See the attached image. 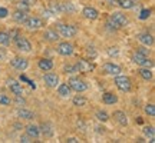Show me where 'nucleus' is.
<instances>
[{
	"mask_svg": "<svg viewBox=\"0 0 155 143\" xmlns=\"http://www.w3.org/2000/svg\"><path fill=\"white\" fill-rule=\"evenodd\" d=\"M138 52L139 53H142V55H148V53H150V49H145V47H138Z\"/></svg>",
	"mask_w": 155,
	"mask_h": 143,
	"instance_id": "obj_41",
	"label": "nucleus"
},
{
	"mask_svg": "<svg viewBox=\"0 0 155 143\" xmlns=\"http://www.w3.org/2000/svg\"><path fill=\"white\" fill-rule=\"evenodd\" d=\"M15 44H16V47L20 50V52H30V50H32L30 42H29L25 36H22V34H17L16 37H15Z\"/></svg>",
	"mask_w": 155,
	"mask_h": 143,
	"instance_id": "obj_3",
	"label": "nucleus"
},
{
	"mask_svg": "<svg viewBox=\"0 0 155 143\" xmlns=\"http://www.w3.org/2000/svg\"><path fill=\"white\" fill-rule=\"evenodd\" d=\"M17 115H19V117H22V119H26V120H32L35 117V115L30 112V110H26V109H20L19 112H17Z\"/></svg>",
	"mask_w": 155,
	"mask_h": 143,
	"instance_id": "obj_23",
	"label": "nucleus"
},
{
	"mask_svg": "<svg viewBox=\"0 0 155 143\" xmlns=\"http://www.w3.org/2000/svg\"><path fill=\"white\" fill-rule=\"evenodd\" d=\"M58 53L62 56H71L73 53V46L68 42H62L58 46Z\"/></svg>",
	"mask_w": 155,
	"mask_h": 143,
	"instance_id": "obj_11",
	"label": "nucleus"
},
{
	"mask_svg": "<svg viewBox=\"0 0 155 143\" xmlns=\"http://www.w3.org/2000/svg\"><path fill=\"white\" fill-rule=\"evenodd\" d=\"M13 19L17 23H25V20L28 19V14H26V11H23V10H16L13 13Z\"/></svg>",
	"mask_w": 155,
	"mask_h": 143,
	"instance_id": "obj_21",
	"label": "nucleus"
},
{
	"mask_svg": "<svg viewBox=\"0 0 155 143\" xmlns=\"http://www.w3.org/2000/svg\"><path fill=\"white\" fill-rule=\"evenodd\" d=\"M82 14L89 20H96L99 17V11L96 10L95 7H85L82 11Z\"/></svg>",
	"mask_w": 155,
	"mask_h": 143,
	"instance_id": "obj_14",
	"label": "nucleus"
},
{
	"mask_svg": "<svg viewBox=\"0 0 155 143\" xmlns=\"http://www.w3.org/2000/svg\"><path fill=\"white\" fill-rule=\"evenodd\" d=\"M7 14H9V10H7L6 7H0V19L7 17Z\"/></svg>",
	"mask_w": 155,
	"mask_h": 143,
	"instance_id": "obj_38",
	"label": "nucleus"
},
{
	"mask_svg": "<svg viewBox=\"0 0 155 143\" xmlns=\"http://www.w3.org/2000/svg\"><path fill=\"white\" fill-rule=\"evenodd\" d=\"M43 37L46 39V40H50V42H56V40L59 39V34L56 33L55 30H46Z\"/></svg>",
	"mask_w": 155,
	"mask_h": 143,
	"instance_id": "obj_25",
	"label": "nucleus"
},
{
	"mask_svg": "<svg viewBox=\"0 0 155 143\" xmlns=\"http://www.w3.org/2000/svg\"><path fill=\"white\" fill-rule=\"evenodd\" d=\"M108 24L112 26L114 29H121L128 24V17L124 13H121V11H114L111 16H109Z\"/></svg>",
	"mask_w": 155,
	"mask_h": 143,
	"instance_id": "obj_1",
	"label": "nucleus"
},
{
	"mask_svg": "<svg viewBox=\"0 0 155 143\" xmlns=\"http://www.w3.org/2000/svg\"><path fill=\"white\" fill-rule=\"evenodd\" d=\"M9 43H10V36H9V33H6V32H0V44L7 46Z\"/></svg>",
	"mask_w": 155,
	"mask_h": 143,
	"instance_id": "obj_28",
	"label": "nucleus"
},
{
	"mask_svg": "<svg viewBox=\"0 0 155 143\" xmlns=\"http://www.w3.org/2000/svg\"><path fill=\"white\" fill-rule=\"evenodd\" d=\"M58 93L61 94L62 97H68L69 94L72 93V89L68 83H62V84H58Z\"/></svg>",
	"mask_w": 155,
	"mask_h": 143,
	"instance_id": "obj_15",
	"label": "nucleus"
},
{
	"mask_svg": "<svg viewBox=\"0 0 155 143\" xmlns=\"http://www.w3.org/2000/svg\"><path fill=\"white\" fill-rule=\"evenodd\" d=\"M114 117H115V120L121 125V126H127L128 125V119H127V115L121 112V110H116L114 112Z\"/></svg>",
	"mask_w": 155,
	"mask_h": 143,
	"instance_id": "obj_16",
	"label": "nucleus"
},
{
	"mask_svg": "<svg viewBox=\"0 0 155 143\" xmlns=\"http://www.w3.org/2000/svg\"><path fill=\"white\" fill-rule=\"evenodd\" d=\"M59 9L61 11H75V6L69 2H65V3H59Z\"/></svg>",
	"mask_w": 155,
	"mask_h": 143,
	"instance_id": "obj_27",
	"label": "nucleus"
},
{
	"mask_svg": "<svg viewBox=\"0 0 155 143\" xmlns=\"http://www.w3.org/2000/svg\"><path fill=\"white\" fill-rule=\"evenodd\" d=\"M96 117L99 119L101 122H106L108 119H109V116H108V113L106 112H102V110H99V112H96Z\"/></svg>",
	"mask_w": 155,
	"mask_h": 143,
	"instance_id": "obj_31",
	"label": "nucleus"
},
{
	"mask_svg": "<svg viewBox=\"0 0 155 143\" xmlns=\"http://www.w3.org/2000/svg\"><path fill=\"white\" fill-rule=\"evenodd\" d=\"M29 9H30V5H29V3H26L25 0H22V2H19V3H17V10L28 11Z\"/></svg>",
	"mask_w": 155,
	"mask_h": 143,
	"instance_id": "obj_29",
	"label": "nucleus"
},
{
	"mask_svg": "<svg viewBox=\"0 0 155 143\" xmlns=\"http://www.w3.org/2000/svg\"><path fill=\"white\" fill-rule=\"evenodd\" d=\"M72 102H73V105L78 106V107H83V106L88 105V99H86V97H83V96H79V94L73 97Z\"/></svg>",
	"mask_w": 155,
	"mask_h": 143,
	"instance_id": "obj_22",
	"label": "nucleus"
},
{
	"mask_svg": "<svg viewBox=\"0 0 155 143\" xmlns=\"http://www.w3.org/2000/svg\"><path fill=\"white\" fill-rule=\"evenodd\" d=\"M43 80L49 87H56L59 84V76L55 73H46L43 76Z\"/></svg>",
	"mask_w": 155,
	"mask_h": 143,
	"instance_id": "obj_12",
	"label": "nucleus"
},
{
	"mask_svg": "<svg viewBox=\"0 0 155 143\" xmlns=\"http://www.w3.org/2000/svg\"><path fill=\"white\" fill-rule=\"evenodd\" d=\"M102 100H104V103H105V105H114V103H116V102H118V96L108 92V93L104 94Z\"/></svg>",
	"mask_w": 155,
	"mask_h": 143,
	"instance_id": "obj_19",
	"label": "nucleus"
},
{
	"mask_svg": "<svg viewBox=\"0 0 155 143\" xmlns=\"http://www.w3.org/2000/svg\"><path fill=\"white\" fill-rule=\"evenodd\" d=\"M25 24H26L29 29H40L45 26L43 20L39 19V17H28V19L25 20Z\"/></svg>",
	"mask_w": 155,
	"mask_h": 143,
	"instance_id": "obj_10",
	"label": "nucleus"
},
{
	"mask_svg": "<svg viewBox=\"0 0 155 143\" xmlns=\"http://www.w3.org/2000/svg\"><path fill=\"white\" fill-rule=\"evenodd\" d=\"M20 80H23V82H26L29 84V86H30V87H33V89H36V84H35V82L33 80H30V79H28V77L25 76V75H22V76H20Z\"/></svg>",
	"mask_w": 155,
	"mask_h": 143,
	"instance_id": "obj_37",
	"label": "nucleus"
},
{
	"mask_svg": "<svg viewBox=\"0 0 155 143\" xmlns=\"http://www.w3.org/2000/svg\"><path fill=\"white\" fill-rule=\"evenodd\" d=\"M150 16H151V9H144V10H141V13H139V19L141 20H147Z\"/></svg>",
	"mask_w": 155,
	"mask_h": 143,
	"instance_id": "obj_33",
	"label": "nucleus"
},
{
	"mask_svg": "<svg viewBox=\"0 0 155 143\" xmlns=\"http://www.w3.org/2000/svg\"><path fill=\"white\" fill-rule=\"evenodd\" d=\"M7 87L12 90V93L15 94V96H22L23 94V89H22V84L15 80V79H9L7 80Z\"/></svg>",
	"mask_w": 155,
	"mask_h": 143,
	"instance_id": "obj_7",
	"label": "nucleus"
},
{
	"mask_svg": "<svg viewBox=\"0 0 155 143\" xmlns=\"http://www.w3.org/2000/svg\"><path fill=\"white\" fill-rule=\"evenodd\" d=\"M144 133L147 135V136H150V139L155 138V130L152 126H145L144 127Z\"/></svg>",
	"mask_w": 155,
	"mask_h": 143,
	"instance_id": "obj_30",
	"label": "nucleus"
},
{
	"mask_svg": "<svg viewBox=\"0 0 155 143\" xmlns=\"http://www.w3.org/2000/svg\"><path fill=\"white\" fill-rule=\"evenodd\" d=\"M139 75H141V77H142L144 80H151V79H152V72H151L150 67H142V69L139 70Z\"/></svg>",
	"mask_w": 155,
	"mask_h": 143,
	"instance_id": "obj_24",
	"label": "nucleus"
},
{
	"mask_svg": "<svg viewBox=\"0 0 155 143\" xmlns=\"http://www.w3.org/2000/svg\"><path fill=\"white\" fill-rule=\"evenodd\" d=\"M10 65L16 70H20V72H25L26 69H28V66H29V63H28V60L26 59H23V57H15L13 60H10Z\"/></svg>",
	"mask_w": 155,
	"mask_h": 143,
	"instance_id": "obj_9",
	"label": "nucleus"
},
{
	"mask_svg": "<svg viewBox=\"0 0 155 143\" xmlns=\"http://www.w3.org/2000/svg\"><path fill=\"white\" fill-rule=\"evenodd\" d=\"M76 67H78V72H82V73H88V72H91V70H94L95 69V66L91 63V62L83 60V59H81V60L78 62Z\"/></svg>",
	"mask_w": 155,
	"mask_h": 143,
	"instance_id": "obj_13",
	"label": "nucleus"
},
{
	"mask_svg": "<svg viewBox=\"0 0 155 143\" xmlns=\"http://www.w3.org/2000/svg\"><path fill=\"white\" fill-rule=\"evenodd\" d=\"M145 113L151 117H154L155 116V106L154 105H147L145 106Z\"/></svg>",
	"mask_w": 155,
	"mask_h": 143,
	"instance_id": "obj_32",
	"label": "nucleus"
},
{
	"mask_svg": "<svg viewBox=\"0 0 155 143\" xmlns=\"http://www.w3.org/2000/svg\"><path fill=\"white\" fill-rule=\"evenodd\" d=\"M58 30H59V33H61L63 37H73L78 32L75 26H72V24H63V23H59V24H58Z\"/></svg>",
	"mask_w": 155,
	"mask_h": 143,
	"instance_id": "obj_4",
	"label": "nucleus"
},
{
	"mask_svg": "<svg viewBox=\"0 0 155 143\" xmlns=\"http://www.w3.org/2000/svg\"><path fill=\"white\" fill-rule=\"evenodd\" d=\"M104 72L106 75H111V76H118L122 73L121 66H118L115 63H105L104 65Z\"/></svg>",
	"mask_w": 155,
	"mask_h": 143,
	"instance_id": "obj_8",
	"label": "nucleus"
},
{
	"mask_svg": "<svg viewBox=\"0 0 155 143\" xmlns=\"http://www.w3.org/2000/svg\"><path fill=\"white\" fill-rule=\"evenodd\" d=\"M16 103L17 105H25L26 102H25V99H23L22 96H16Z\"/></svg>",
	"mask_w": 155,
	"mask_h": 143,
	"instance_id": "obj_40",
	"label": "nucleus"
},
{
	"mask_svg": "<svg viewBox=\"0 0 155 143\" xmlns=\"http://www.w3.org/2000/svg\"><path fill=\"white\" fill-rule=\"evenodd\" d=\"M79 142V140H78V139H75V138H69L68 139V143H78Z\"/></svg>",
	"mask_w": 155,
	"mask_h": 143,
	"instance_id": "obj_43",
	"label": "nucleus"
},
{
	"mask_svg": "<svg viewBox=\"0 0 155 143\" xmlns=\"http://www.w3.org/2000/svg\"><path fill=\"white\" fill-rule=\"evenodd\" d=\"M118 5L121 6L122 9H132L135 6V0H118Z\"/></svg>",
	"mask_w": 155,
	"mask_h": 143,
	"instance_id": "obj_26",
	"label": "nucleus"
},
{
	"mask_svg": "<svg viewBox=\"0 0 155 143\" xmlns=\"http://www.w3.org/2000/svg\"><path fill=\"white\" fill-rule=\"evenodd\" d=\"M42 132H43L45 135H48V136H52V135H53V130H52V126H50V125H43V126H42Z\"/></svg>",
	"mask_w": 155,
	"mask_h": 143,
	"instance_id": "obj_34",
	"label": "nucleus"
},
{
	"mask_svg": "<svg viewBox=\"0 0 155 143\" xmlns=\"http://www.w3.org/2000/svg\"><path fill=\"white\" fill-rule=\"evenodd\" d=\"M138 40L145 46H152L154 44V37L150 33H141L138 36Z\"/></svg>",
	"mask_w": 155,
	"mask_h": 143,
	"instance_id": "obj_18",
	"label": "nucleus"
},
{
	"mask_svg": "<svg viewBox=\"0 0 155 143\" xmlns=\"http://www.w3.org/2000/svg\"><path fill=\"white\" fill-rule=\"evenodd\" d=\"M20 142H22V143H30V142H32V138H30L29 135H25V136H22V138H20Z\"/></svg>",
	"mask_w": 155,
	"mask_h": 143,
	"instance_id": "obj_39",
	"label": "nucleus"
},
{
	"mask_svg": "<svg viewBox=\"0 0 155 143\" xmlns=\"http://www.w3.org/2000/svg\"><path fill=\"white\" fill-rule=\"evenodd\" d=\"M65 73H76L78 72V67L76 66H72V65H68V66L63 67Z\"/></svg>",
	"mask_w": 155,
	"mask_h": 143,
	"instance_id": "obj_36",
	"label": "nucleus"
},
{
	"mask_svg": "<svg viewBox=\"0 0 155 143\" xmlns=\"http://www.w3.org/2000/svg\"><path fill=\"white\" fill-rule=\"evenodd\" d=\"M38 66H39V69H42L45 72L52 70L53 69V62L50 60V59H40L38 62Z\"/></svg>",
	"mask_w": 155,
	"mask_h": 143,
	"instance_id": "obj_17",
	"label": "nucleus"
},
{
	"mask_svg": "<svg viewBox=\"0 0 155 143\" xmlns=\"http://www.w3.org/2000/svg\"><path fill=\"white\" fill-rule=\"evenodd\" d=\"M25 2H26V3H29V5L32 6V5H35V3H36V0H25Z\"/></svg>",
	"mask_w": 155,
	"mask_h": 143,
	"instance_id": "obj_44",
	"label": "nucleus"
},
{
	"mask_svg": "<svg viewBox=\"0 0 155 143\" xmlns=\"http://www.w3.org/2000/svg\"><path fill=\"white\" fill-rule=\"evenodd\" d=\"M26 133H28L29 136L32 139H36L39 138V135H40V130H39V127L38 126H35V125H29L28 127H26Z\"/></svg>",
	"mask_w": 155,
	"mask_h": 143,
	"instance_id": "obj_20",
	"label": "nucleus"
},
{
	"mask_svg": "<svg viewBox=\"0 0 155 143\" xmlns=\"http://www.w3.org/2000/svg\"><path fill=\"white\" fill-rule=\"evenodd\" d=\"M108 53H109V55H111V56H114V55H118V50H116V47H111V49H109V50H108Z\"/></svg>",
	"mask_w": 155,
	"mask_h": 143,
	"instance_id": "obj_42",
	"label": "nucleus"
},
{
	"mask_svg": "<svg viewBox=\"0 0 155 143\" xmlns=\"http://www.w3.org/2000/svg\"><path fill=\"white\" fill-rule=\"evenodd\" d=\"M68 84L71 86V89H72V90L78 92V93H81V92H85V90L88 89V84L83 82V80L78 79V77H72V79H71V80L68 82Z\"/></svg>",
	"mask_w": 155,
	"mask_h": 143,
	"instance_id": "obj_5",
	"label": "nucleus"
},
{
	"mask_svg": "<svg viewBox=\"0 0 155 143\" xmlns=\"http://www.w3.org/2000/svg\"><path fill=\"white\" fill-rule=\"evenodd\" d=\"M132 60H134V63H137V65H139V66H142V67L152 66V62L148 59V56L142 55V53H139V52H137V53L132 56Z\"/></svg>",
	"mask_w": 155,
	"mask_h": 143,
	"instance_id": "obj_6",
	"label": "nucleus"
},
{
	"mask_svg": "<svg viewBox=\"0 0 155 143\" xmlns=\"http://www.w3.org/2000/svg\"><path fill=\"white\" fill-rule=\"evenodd\" d=\"M114 83H115V86L119 89L121 92H129V90H131V79L127 76L118 75V76H115Z\"/></svg>",
	"mask_w": 155,
	"mask_h": 143,
	"instance_id": "obj_2",
	"label": "nucleus"
},
{
	"mask_svg": "<svg viewBox=\"0 0 155 143\" xmlns=\"http://www.w3.org/2000/svg\"><path fill=\"white\" fill-rule=\"evenodd\" d=\"M0 105H3V106L10 105V99L6 94H0Z\"/></svg>",
	"mask_w": 155,
	"mask_h": 143,
	"instance_id": "obj_35",
	"label": "nucleus"
}]
</instances>
